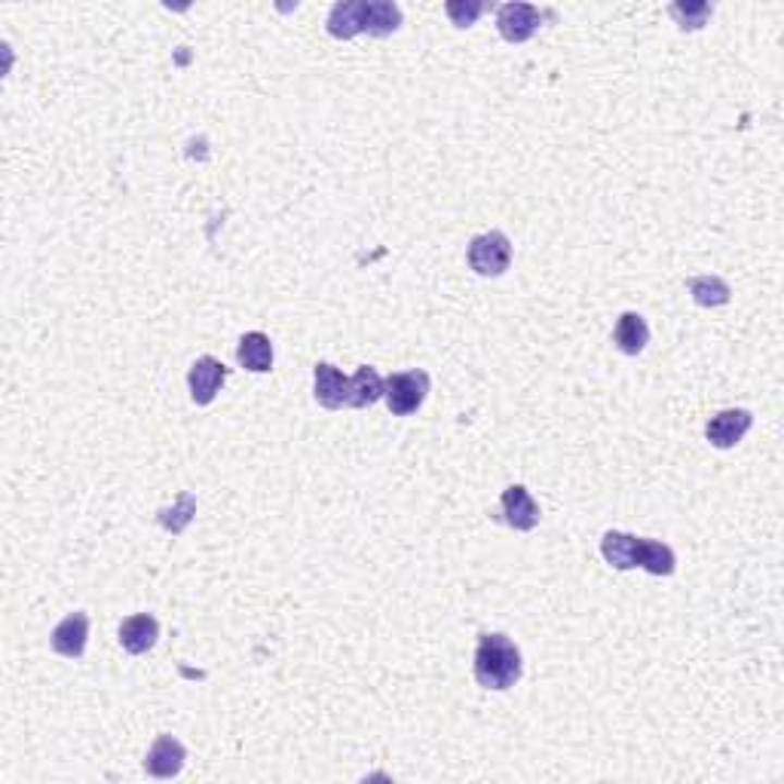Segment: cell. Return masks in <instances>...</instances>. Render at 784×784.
I'll return each instance as SVG.
<instances>
[{"label": "cell", "mask_w": 784, "mask_h": 784, "mask_svg": "<svg viewBox=\"0 0 784 784\" xmlns=\"http://www.w3.org/2000/svg\"><path fill=\"white\" fill-rule=\"evenodd\" d=\"M402 10L392 0H341L331 7L326 28L334 40H353L359 34L390 37L402 28Z\"/></svg>", "instance_id": "6da1fadb"}, {"label": "cell", "mask_w": 784, "mask_h": 784, "mask_svg": "<svg viewBox=\"0 0 784 784\" xmlns=\"http://www.w3.org/2000/svg\"><path fill=\"white\" fill-rule=\"evenodd\" d=\"M601 555L613 571H647L650 576H671L677 571V555L669 542L635 537L622 530H607L601 537Z\"/></svg>", "instance_id": "7a4b0ae2"}, {"label": "cell", "mask_w": 784, "mask_h": 784, "mask_svg": "<svg viewBox=\"0 0 784 784\" xmlns=\"http://www.w3.org/2000/svg\"><path fill=\"white\" fill-rule=\"evenodd\" d=\"M473 674L478 686L493 689V693H506L522 681L524 659L518 644L503 632H490L478 637L473 659Z\"/></svg>", "instance_id": "3957f363"}, {"label": "cell", "mask_w": 784, "mask_h": 784, "mask_svg": "<svg viewBox=\"0 0 784 784\" xmlns=\"http://www.w3.org/2000/svg\"><path fill=\"white\" fill-rule=\"evenodd\" d=\"M429 387H432V380L424 368L399 371V375H390L383 380V402H387L392 417H411V414L424 408Z\"/></svg>", "instance_id": "277c9868"}, {"label": "cell", "mask_w": 784, "mask_h": 784, "mask_svg": "<svg viewBox=\"0 0 784 784\" xmlns=\"http://www.w3.org/2000/svg\"><path fill=\"white\" fill-rule=\"evenodd\" d=\"M466 261H469V267H473L478 277L485 279L503 277L509 267H512V240H509L503 230L478 233V236L469 240Z\"/></svg>", "instance_id": "5b68a950"}, {"label": "cell", "mask_w": 784, "mask_h": 784, "mask_svg": "<svg viewBox=\"0 0 784 784\" xmlns=\"http://www.w3.org/2000/svg\"><path fill=\"white\" fill-rule=\"evenodd\" d=\"M228 377L230 368L224 362H218L215 356H199V359L191 365V371H187V390H191L194 405H199V408L212 405L215 399H218V392H221V387L228 383Z\"/></svg>", "instance_id": "8992f818"}, {"label": "cell", "mask_w": 784, "mask_h": 784, "mask_svg": "<svg viewBox=\"0 0 784 784\" xmlns=\"http://www.w3.org/2000/svg\"><path fill=\"white\" fill-rule=\"evenodd\" d=\"M542 25V10L534 3H503L497 10V32L506 44H527Z\"/></svg>", "instance_id": "52a82bcc"}, {"label": "cell", "mask_w": 784, "mask_h": 784, "mask_svg": "<svg viewBox=\"0 0 784 784\" xmlns=\"http://www.w3.org/2000/svg\"><path fill=\"white\" fill-rule=\"evenodd\" d=\"M313 399L328 411L350 408V399H353L350 377L343 375L341 368H334L331 362H319L313 368Z\"/></svg>", "instance_id": "ba28073f"}, {"label": "cell", "mask_w": 784, "mask_h": 784, "mask_svg": "<svg viewBox=\"0 0 784 784\" xmlns=\"http://www.w3.org/2000/svg\"><path fill=\"white\" fill-rule=\"evenodd\" d=\"M184 763H187V748L175 735H157L150 751L145 754V772L157 782H169V779L181 775Z\"/></svg>", "instance_id": "9c48e42d"}, {"label": "cell", "mask_w": 784, "mask_h": 784, "mask_svg": "<svg viewBox=\"0 0 784 784\" xmlns=\"http://www.w3.org/2000/svg\"><path fill=\"white\" fill-rule=\"evenodd\" d=\"M751 426H754L751 411L726 408L708 420V426H705V439L711 441V448H718V451H730V448H735L738 441L751 432Z\"/></svg>", "instance_id": "30bf717a"}, {"label": "cell", "mask_w": 784, "mask_h": 784, "mask_svg": "<svg viewBox=\"0 0 784 784\" xmlns=\"http://www.w3.org/2000/svg\"><path fill=\"white\" fill-rule=\"evenodd\" d=\"M86 640H89V616L77 610V613H68L65 620L52 628L49 647H52V653L65 656V659H83Z\"/></svg>", "instance_id": "8fae6325"}, {"label": "cell", "mask_w": 784, "mask_h": 784, "mask_svg": "<svg viewBox=\"0 0 784 784\" xmlns=\"http://www.w3.org/2000/svg\"><path fill=\"white\" fill-rule=\"evenodd\" d=\"M500 506H503V522L518 534H530L539 524V503L524 485H512V488L503 490Z\"/></svg>", "instance_id": "7c38bea8"}, {"label": "cell", "mask_w": 784, "mask_h": 784, "mask_svg": "<svg viewBox=\"0 0 784 784\" xmlns=\"http://www.w3.org/2000/svg\"><path fill=\"white\" fill-rule=\"evenodd\" d=\"M117 640H120V647L126 650L130 656H145L150 653L154 647H157V640H160V622L157 616H150V613H135L130 620L120 622V632H117Z\"/></svg>", "instance_id": "4fadbf2b"}, {"label": "cell", "mask_w": 784, "mask_h": 784, "mask_svg": "<svg viewBox=\"0 0 784 784\" xmlns=\"http://www.w3.org/2000/svg\"><path fill=\"white\" fill-rule=\"evenodd\" d=\"M236 362L252 375H267L273 371V343L264 331H245L236 346Z\"/></svg>", "instance_id": "5bb4252c"}, {"label": "cell", "mask_w": 784, "mask_h": 784, "mask_svg": "<svg viewBox=\"0 0 784 784\" xmlns=\"http://www.w3.org/2000/svg\"><path fill=\"white\" fill-rule=\"evenodd\" d=\"M613 343L620 350L622 356H640L650 343V326L640 313L628 310L622 313L620 322L613 328Z\"/></svg>", "instance_id": "9a60e30c"}, {"label": "cell", "mask_w": 784, "mask_h": 784, "mask_svg": "<svg viewBox=\"0 0 784 784\" xmlns=\"http://www.w3.org/2000/svg\"><path fill=\"white\" fill-rule=\"evenodd\" d=\"M686 289L693 294V301H696L699 307H705V310L723 307V304H730V297H733L730 282L720 277H693L686 282Z\"/></svg>", "instance_id": "2e32d148"}, {"label": "cell", "mask_w": 784, "mask_h": 784, "mask_svg": "<svg viewBox=\"0 0 784 784\" xmlns=\"http://www.w3.org/2000/svg\"><path fill=\"white\" fill-rule=\"evenodd\" d=\"M350 387H353L350 408H371L383 399V377L377 375V368L371 365H362L359 371L350 377Z\"/></svg>", "instance_id": "e0dca14e"}, {"label": "cell", "mask_w": 784, "mask_h": 784, "mask_svg": "<svg viewBox=\"0 0 784 784\" xmlns=\"http://www.w3.org/2000/svg\"><path fill=\"white\" fill-rule=\"evenodd\" d=\"M669 13L671 19L677 22L681 32H699V28L708 25V19L714 13V7L705 3V0H686V3H671Z\"/></svg>", "instance_id": "ac0fdd59"}, {"label": "cell", "mask_w": 784, "mask_h": 784, "mask_svg": "<svg viewBox=\"0 0 784 784\" xmlns=\"http://www.w3.org/2000/svg\"><path fill=\"white\" fill-rule=\"evenodd\" d=\"M196 515V500H194V493H181L179 497V503L172 509H163L160 512V524H163L166 530H172V534H181L187 524H191V518Z\"/></svg>", "instance_id": "d6986e66"}, {"label": "cell", "mask_w": 784, "mask_h": 784, "mask_svg": "<svg viewBox=\"0 0 784 784\" xmlns=\"http://www.w3.org/2000/svg\"><path fill=\"white\" fill-rule=\"evenodd\" d=\"M444 13L451 19V25L457 28H473L475 22L485 13V3L481 0H448L444 3Z\"/></svg>", "instance_id": "ffe728a7"}]
</instances>
